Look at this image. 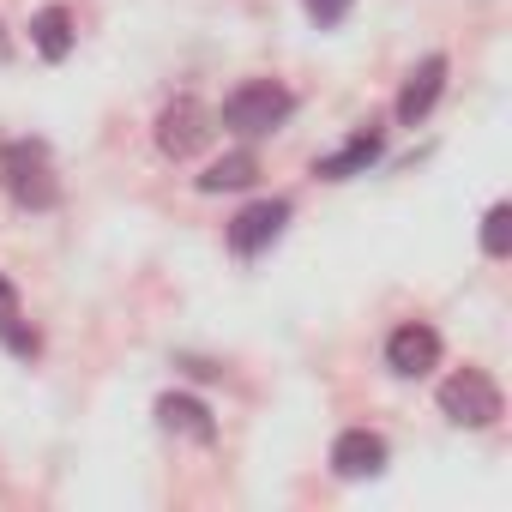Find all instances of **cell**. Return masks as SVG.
<instances>
[{
  "label": "cell",
  "instance_id": "cell-16",
  "mask_svg": "<svg viewBox=\"0 0 512 512\" xmlns=\"http://www.w3.org/2000/svg\"><path fill=\"white\" fill-rule=\"evenodd\" d=\"M0 302H13V284H7V278H0Z\"/></svg>",
  "mask_w": 512,
  "mask_h": 512
},
{
  "label": "cell",
  "instance_id": "cell-10",
  "mask_svg": "<svg viewBox=\"0 0 512 512\" xmlns=\"http://www.w3.org/2000/svg\"><path fill=\"white\" fill-rule=\"evenodd\" d=\"M157 422H163L169 434H187V440H211V434H217L211 410H205L199 398H187V392H163V398H157Z\"/></svg>",
  "mask_w": 512,
  "mask_h": 512
},
{
  "label": "cell",
  "instance_id": "cell-7",
  "mask_svg": "<svg viewBox=\"0 0 512 512\" xmlns=\"http://www.w3.org/2000/svg\"><path fill=\"white\" fill-rule=\"evenodd\" d=\"M440 91H446V55H428V61L410 73V85L398 91V121H404V127H416V121L434 109V97H440Z\"/></svg>",
  "mask_w": 512,
  "mask_h": 512
},
{
  "label": "cell",
  "instance_id": "cell-11",
  "mask_svg": "<svg viewBox=\"0 0 512 512\" xmlns=\"http://www.w3.org/2000/svg\"><path fill=\"white\" fill-rule=\"evenodd\" d=\"M31 43H37L43 61H67L73 55V13L67 7H43L31 19Z\"/></svg>",
  "mask_w": 512,
  "mask_h": 512
},
{
  "label": "cell",
  "instance_id": "cell-8",
  "mask_svg": "<svg viewBox=\"0 0 512 512\" xmlns=\"http://www.w3.org/2000/svg\"><path fill=\"white\" fill-rule=\"evenodd\" d=\"M380 151H386V139H380V127H362L344 151H332V157H320L314 163V175L320 181H350V175H362L368 163H380Z\"/></svg>",
  "mask_w": 512,
  "mask_h": 512
},
{
  "label": "cell",
  "instance_id": "cell-15",
  "mask_svg": "<svg viewBox=\"0 0 512 512\" xmlns=\"http://www.w3.org/2000/svg\"><path fill=\"white\" fill-rule=\"evenodd\" d=\"M302 7H308V19H314V25H344L350 0H302Z\"/></svg>",
  "mask_w": 512,
  "mask_h": 512
},
{
  "label": "cell",
  "instance_id": "cell-1",
  "mask_svg": "<svg viewBox=\"0 0 512 512\" xmlns=\"http://www.w3.org/2000/svg\"><path fill=\"white\" fill-rule=\"evenodd\" d=\"M290 109H296V97L278 79H247L241 91L223 97V127L241 133V139H266V133H278L290 121Z\"/></svg>",
  "mask_w": 512,
  "mask_h": 512
},
{
  "label": "cell",
  "instance_id": "cell-5",
  "mask_svg": "<svg viewBox=\"0 0 512 512\" xmlns=\"http://www.w3.org/2000/svg\"><path fill=\"white\" fill-rule=\"evenodd\" d=\"M290 223V205L284 199H260V205H247L235 223H229V247L241 253V260H253V253H266Z\"/></svg>",
  "mask_w": 512,
  "mask_h": 512
},
{
  "label": "cell",
  "instance_id": "cell-2",
  "mask_svg": "<svg viewBox=\"0 0 512 512\" xmlns=\"http://www.w3.org/2000/svg\"><path fill=\"white\" fill-rule=\"evenodd\" d=\"M440 410H446L458 428H494V422H500V386H494L482 368H458V374L440 386Z\"/></svg>",
  "mask_w": 512,
  "mask_h": 512
},
{
  "label": "cell",
  "instance_id": "cell-14",
  "mask_svg": "<svg viewBox=\"0 0 512 512\" xmlns=\"http://www.w3.org/2000/svg\"><path fill=\"white\" fill-rule=\"evenodd\" d=\"M0 338H7V344H13L19 356H37V350H43V338H37L31 326H19L13 314H7V320H0Z\"/></svg>",
  "mask_w": 512,
  "mask_h": 512
},
{
  "label": "cell",
  "instance_id": "cell-3",
  "mask_svg": "<svg viewBox=\"0 0 512 512\" xmlns=\"http://www.w3.org/2000/svg\"><path fill=\"white\" fill-rule=\"evenodd\" d=\"M205 139H211V109H205L199 97H175V103L157 115V151H163V157L181 163V157H193Z\"/></svg>",
  "mask_w": 512,
  "mask_h": 512
},
{
  "label": "cell",
  "instance_id": "cell-17",
  "mask_svg": "<svg viewBox=\"0 0 512 512\" xmlns=\"http://www.w3.org/2000/svg\"><path fill=\"white\" fill-rule=\"evenodd\" d=\"M0 55H7V37H0Z\"/></svg>",
  "mask_w": 512,
  "mask_h": 512
},
{
  "label": "cell",
  "instance_id": "cell-6",
  "mask_svg": "<svg viewBox=\"0 0 512 512\" xmlns=\"http://www.w3.org/2000/svg\"><path fill=\"white\" fill-rule=\"evenodd\" d=\"M332 470L350 476V482L380 476V470H386V440H380L374 428H350V434H338V440H332Z\"/></svg>",
  "mask_w": 512,
  "mask_h": 512
},
{
  "label": "cell",
  "instance_id": "cell-12",
  "mask_svg": "<svg viewBox=\"0 0 512 512\" xmlns=\"http://www.w3.org/2000/svg\"><path fill=\"white\" fill-rule=\"evenodd\" d=\"M253 175H260V157H253V151H229V157H217V163L199 175V187H205V193H223V187H247Z\"/></svg>",
  "mask_w": 512,
  "mask_h": 512
},
{
  "label": "cell",
  "instance_id": "cell-13",
  "mask_svg": "<svg viewBox=\"0 0 512 512\" xmlns=\"http://www.w3.org/2000/svg\"><path fill=\"white\" fill-rule=\"evenodd\" d=\"M506 247H512V205H488V217H482V253H488V260H506Z\"/></svg>",
  "mask_w": 512,
  "mask_h": 512
},
{
  "label": "cell",
  "instance_id": "cell-9",
  "mask_svg": "<svg viewBox=\"0 0 512 512\" xmlns=\"http://www.w3.org/2000/svg\"><path fill=\"white\" fill-rule=\"evenodd\" d=\"M7 181H13V193H19V205H49L55 199V181H49V169H43V151H7Z\"/></svg>",
  "mask_w": 512,
  "mask_h": 512
},
{
  "label": "cell",
  "instance_id": "cell-4",
  "mask_svg": "<svg viewBox=\"0 0 512 512\" xmlns=\"http://www.w3.org/2000/svg\"><path fill=\"white\" fill-rule=\"evenodd\" d=\"M386 368H392V374H404V380H422L428 368H440V332H434V326H422V320L398 326V332L386 338Z\"/></svg>",
  "mask_w": 512,
  "mask_h": 512
}]
</instances>
